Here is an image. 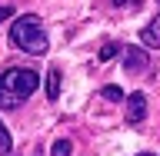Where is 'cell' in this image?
I'll use <instances>...</instances> for the list:
<instances>
[{
  "label": "cell",
  "instance_id": "6da1fadb",
  "mask_svg": "<svg viewBox=\"0 0 160 156\" xmlns=\"http://www.w3.org/2000/svg\"><path fill=\"white\" fill-rule=\"evenodd\" d=\"M40 77L27 67H7L0 73V110H17L20 103H27L37 90Z\"/></svg>",
  "mask_w": 160,
  "mask_h": 156
},
{
  "label": "cell",
  "instance_id": "7a4b0ae2",
  "mask_svg": "<svg viewBox=\"0 0 160 156\" xmlns=\"http://www.w3.org/2000/svg\"><path fill=\"white\" fill-rule=\"evenodd\" d=\"M10 43L30 57H40V53H47L50 40H47V30H43V20L37 13H23L10 23Z\"/></svg>",
  "mask_w": 160,
  "mask_h": 156
},
{
  "label": "cell",
  "instance_id": "3957f363",
  "mask_svg": "<svg viewBox=\"0 0 160 156\" xmlns=\"http://www.w3.org/2000/svg\"><path fill=\"white\" fill-rule=\"evenodd\" d=\"M123 103H127V110H123V120H127L130 126H137V123H143V116H147V97L143 93H130V97H123Z\"/></svg>",
  "mask_w": 160,
  "mask_h": 156
},
{
  "label": "cell",
  "instance_id": "277c9868",
  "mask_svg": "<svg viewBox=\"0 0 160 156\" xmlns=\"http://www.w3.org/2000/svg\"><path fill=\"white\" fill-rule=\"evenodd\" d=\"M120 60H123V70L127 73H143L150 63V57L143 53V47H123L120 50Z\"/></svg>",
  "mask_w": 160,
  "mask_h": 156
},
{
  "label": "cell",
  "instance_id": "5b68a950",
  "mask_svg": "<svg viewBox=\"0 0 160 156\" xmlns=\"http://www.w3.org/2000/svg\"><path fill=\"white\" fill-rule=\"evenodd\" d=\"M140 43H143L147 50H157L160 47V17H153L147 27L140 30Z\"/></svg>",
  "mask_w": 160,
  "mask_h": 156
},
{
  "label": "cell",
  "instance_id": "8992f818",
  "mask_svg": "<svg viewBox=\"0 0 160 156\" xmlns=\"http://www.w3.org/2000/svg\"><path fill=\"white\" fill-rule=\"evenodd\" d=\"M60 97V70L50 67L47 70V100H57Z\"/></svg>",
  "mask_w": 160,
  "mask_h": 156
},
{
  "label": "cell",
  "instance_id": "52a82bcc",
  "mask_svg": "<svg viewBox=\"0 0 160 156\" xmlns=\"http://www.w3.org/2000/svg\"><path fill=\"white\" fill-rule=\"evenodd\" d=\"M73 153V143H70V139H53V146H50V156H70Z\"/></svg>",
  "mask_w": 160,
  "mask_h": 156
},
{
  "label": "cell",
  "instance_id": "ba28073f",
  "mask_svg": "<svg viewBox=\"0 0 160 156\" xmlns=\"http://www.w3.org/2000/svg\"><path fill=\"white\" fill-rule=\"evenodd\" d=\"M10 149H13V139H10V130L0 123V156H7Z\"/></svg>",
  "mask_w": 160,
  "mask_h": 156
},
{
  "label": "cell",
  "instance_id": "9c48e42d",
  "mask_svg": "<svg viewBox=\"0 0 160 156\" xmlns=\"http://www.w3.org/2000/svg\"><path fill=\"white\" fill-rule=\"evenodd\" d=\"M100 97H103V100H113V103H123V90L110 83V87H103V90H100Z\"/></svg>",
  "mask_w": 160,
  "mask_h": 156
},
{
  "label": "cell",
  "instance_id": "30bf717a",
  "mask_svg": "<svg viewBox=\"0 0 160 156\" xmlns=\"http://www.w3.org/2000/svg\"><path fill=\"white\" fill-rule=\"evenodd\" d=\"M120 50H123V47H120V43H103V47H100V60L107 63V60H113V57H117Z\"/></svg>",
  "mask_w": 160,
  "mask_h": 156
},
{
  "label": "cell",
  "instance_id": "8fae6325",
  "mask_svg": "<svg viewBox=\"0 0 160 156\" xmlns=\"http://www.w3.org/2000/svg\"><path fill=\"white\" fill-rule=\"evenodd\" d=\"M13 17V7H0V23H3V20H10Z\"/></svg>",
  "mask_w": 160,
  "mask_h": 156
},
{
  "label": "cell",
  "instance_id": "7c38bea8",
  "mask_svg": "<svg viewBox=\"0 0 160 156\" xmlns=\"http://www.w3.org/2000/svg\"><path fill=\"white\" fill-rule=\"evenodd\" d=\"M30 156H47V153H43V149H40V146H37V149H33V153H30Z\"/></svg>",
  "mask_w": 160,
  "mask_h": 156
},
{
  "label": "cell",
  "instance_id": "4fadbf2b",
  "mask_svg": "<svg viewBox=\"0 0 160 156\" xmlns=\"http://www.w3.org/2000/svg\"><path fill=\"white\" fill-rule=\"evenodd\" d=\"M113 3H127V0H113Z\"/></svg>",
  "mask_w": 160,
  "mask_h": 156
},
{
  "label": "cell",
  "instance_id": "5bb4252c",
  "mask_svg": "<svg viewBox=\"0 0 160 156\" xmlns=\"http://www.w3.org/2000/svg\"><path fill=\"white\" fill-rule=\"evenodd\" d=\"M147 156H150V153H147Z\"/></svg>",
  "mask_w": 160,
  "mask_h": 156
}]
</instances>
